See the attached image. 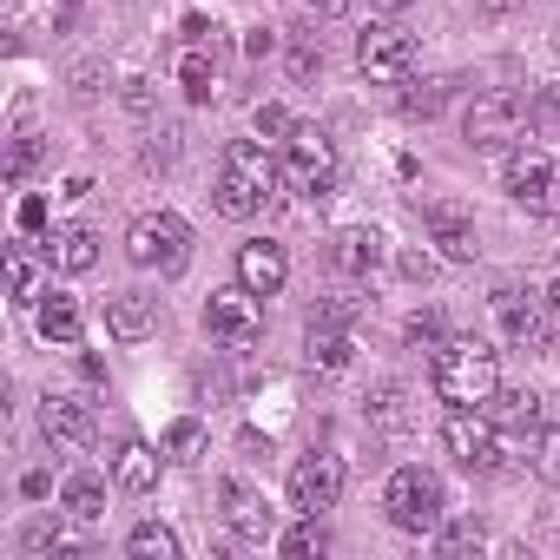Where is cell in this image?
Returning <instances> with one entry per match:
<instances>
[{
    "mask_svg": "<svg viewBox=\"0 0 560 560\" xmlns=\"http://www.w3.org/2000/svg\"><path fill=\"white\" fill-rule=\"evenodd\" d=\"M429 383H435V396L448 409H488L494 389H501V370H494V350L481 337H448L435 370H429Z\"/></svg>",
    "mask_w": 560,
    "mask_h": 560,
    "instance_id": "obj_1",
    "label": "cell"
},
{
    "mask_svg": "<svg viewBox=\"0 0 560 560\" xmlns=\"http://www.w3.org/2000/svg\"><path fill=\"white\" fill-rule=\"evenodd\" d=\"M126 257H132L139 270L178 277V270L191 264V224H185L178 211H145V218H132V231H126Z\"/></svg>",
    "mask_w": 560,
    "mask_h": 560,
    "instance_id": "obj_2",
    "label": "cell"
},
{
    "mask_svg": "<svg viewBox=\"0 0 560 560\" xmlns=\"http://www.w3.org/2000/svg\"><path fill=\"white\" fill-rule=\"evenodd\" d=\"M383 514L402 534H435L442 527V481L429 468H396L389 488H383Z\"/></svg>",
    "mask_w": 560,
    "mask_h": 560,
    "instance_id": "obj_3",
    "label": "cell"
},
{
    "mask_svg": "<svg viewBox=\"0 0 560 560\" xmlns=\"http://www.w3.org/2000/svg\"><path fill=\"white\" fill-rule=\"evenodd\" d=\"M284 185L304 191V198H330V185H337V145L317 126H298L284 139Z\"/></svg>",
    "mask_w": 560,
    "mask_h": 560,
    "instance_id": "obj_4",
    "label": "cell"
},
{
    "mask_svg": "<svg viewBox=\"0 0 560 560\" xmlns=\"http://www.w3.org/2000/svg\"><path fill=\"white\" fill-rule=\"evenodd\" d=\"M521 126H527V106H521L514 93H481V100L462 113V139H468L475 152H508V145L521 139Z\"/></svg>",
    "mask_w": 560,
    "mask_h": 560,
    "instance_id": "obj_5",
    "label": "cell"
},
{
    "mask_svg": "<svg viewBox=\"0 0 560 560\" xmlns=\"http://www.w3.org/2000/svg\"><path fill=\"white\" fill-rule=\"evenodd\" d=\"M508 198L527 205V211H553V205H560V165H553L540 145L508 152Z\"/></svg>",
    "mask_w": 560,
    "mask_h": 560,
    "instance_id": "obj_6",
    "label": "cell"
},
{
    "mask_svg": "<svg viewBox=\"0 0 560 560\" xmlns=\"http://www.w3.org/2000/svg\"><path fill=\"white\" fill-rule=\"evenodd\" d=\"M357 67H363L370 80L396 86V80H409V67H416V40H409L402 27H363V34H357Z\"/></svg>",
    "mask_w": 560,
    "mask_h": 560,
    "instance_id": "obj_7",
    "label": "cell"
},
{
    "mask_svg": "<svg viewBox=\"0 0 560 560\" xmlns=\"http://www.w3.org/2000/svg\"><path fill=\"white\" fill-rule=\"evenodd\" d=\"M442 448L462 462V468H494L501 462V448H494V416H481V409H455L448 422H442Z\"/></svg>",
    "mask_w": 560,
    "mask_h": 560,
    "instance_id": "obj_8",
    "label": "cell"
},
{
    "mask_svg": "<svg viewBox=\"0 0 560 560\" xmlns=\"http://www.w3.org/2000/svg\"><path fill=\"white\" fill-rule=\"evenodd\" d=\"M343 494V462L337 455H304L291 468V514H324Z\"/></svg>",
    "mask_w": 560,
    "mask_h": 560,
    "instance_id": "obj_9",
    "label": "cell"
},
{
    "mask_svg": "<svg viewBox=\"0 0 560 560\" xmlns=\"http://www.w3.org/2000/svg\"><path fill=\"white\" fill-rule=\"evenodd\" d=\"M205 330L211 337H224V343H257V330H264V311H257V291H218L211 304H205Z\"/></svg>",
    "mask_w": 560,
    "mask_h": 560,
    "instance_id": "obj_10",
    "label": "cell"
},
{
    "mask_svg": "<svg viewBox=\"0 0 560 560\" xmlns=\"http://www.w3.org/2000/svg\"><path fill=\"white\" fill-rule=\"evenodd\" d=\"M237 284L257 291V298H277V291H284V284H291V257H284V244H270V237L237 244Z\"/></svg>",
    "mask_w": 560,
    "mask_h": 560,
    "instance_id": "obj_11",
    "label": "cell"
},
{
    "mask_svg": "<svg viewBox=\"0 0 560 560\" xmlns=\"http://www.w3.org/2000/svg\"><path fill=\"white\" fill-rule=\"evenodd\" d=\"M218 501H224V527H231L237 540H250V547H264V540H270L277 514L264 508V494H257V488H244V481H218Z\"/></svg>",
    "mask_w": 560,
    "mask_h": 560,
    "instance_id": "obj_12",
    "label": "cell"
},
{
    "mask_svg": "<svg viewBox=\"0 0 560 560\" xmlns=\"http://www.w3.org/2000/svg\"><path fill=\"white\" fill-rule=\"evenodd\" d=\"M383 257H389V244H383V231H376V224H350V231H337V237H330V264H337L343 277H376V270H383Z\"/></svg>",
    "mask_w": 560,
    "mask_h": 560,
    "instance_id": "obj_13",
    "label": "cell"
},
{
    "mask_svg": "<svg viewBox=\"0 0 560 560\" xmlns=\"http://www.w3.org/2000/svg\"><path fill=\"white\" fill-rule=\"evenodd\" d=\"M106 330H113L119 343H145V337L159 330V298H145V291L106 298Z\"/></svg>",
    "mask_w": 560,
    "mask_h": 560,
    "instance_id": "obj_14",
    "label": "cell"
},
{
    "mask_svg": "<svg viewBox=\"0 0 560 560\" xmlns=\"http://www.w3.org/2000/svg\"><path fill=\"white\" fill-rule=\"evenodd\" d=\"M494 311H501V337H508L514 350H553V330H547V317H540L534 304H521L514 291H501Z\"/></svg>",
    "mask_w": 560,
    "mask_h": 560,
    "instance_id": "obj_15",
    "label": "cell"
},
{
    "mask_svg": "<svg viewBox=\"0 0 560 560\" xmlns=\"http://www.w3.org/2000/svg\"><path fill=\"white\" fill-rule=\"evenodd\" d=\"M165 448H152V442H126L119 455H113V481L126 488V494H152L159 488V475H165Z\"/></svg>",
    "mask_w": 560,
    "mask_h": 560,
    "instance_id": "obj_16",
    "label": "cell"
},
{
    "mask_svg": "<svg viewBox=\"0 0 560 560\" xmlns=\"http://www.w3.org/2000/svg\"><path fill=\"white\" fill-rule=\"evenodd\" d=\"M422 218H429V237L442 244V257H455V264H475L481 237H475V224H468V218H462L455 205H429Z\"/></svg>",
    "mask_w": 560,
    "mask_h": 560,
    "instance_id": "obj_17",
    "label": "cell"
},
{
    "mask_svg": "<svg viewBox=\"0 0 560 560\" xmlns=\"http://www.w3.org/2000/svg\"><path fill=\"white\" fill-rule=\"evenodd\" d=\"M47 264H54V270H67V277H80V270H93V264H100V237H93L86 224H60V231L47 237Z\"/></svg>",
    "mask_w": 560,
    "mask_h": 560,
    "instance_id": "obj_18",
    "label": "cell"
},
{
    "mask_svg": "<svg viewBox=\"0 0 560 560\" xmlns=\"http://www.w3.org/2000/svg\"><path fill=\"white\" fill-rule=\"evenodd\" d=\"M34 324H40V337H47V343H80V330H86L80 298H67V291H47V298L34 304Z\"/></svg>",
    "mask_w": 560,
    "mask_h": 560,
    "instance_id": "obj_19",
    "label": "cell"
},
{
    "mask_svg": "<svg viewBox=\"0 0 560 560\" xmlns=\"http://www.w3.org/2000/svg\"><path fill=\"white\" fill-rule=\"evenodd\" d=\"M224 172H237V178H250L257 191H270L277 178H284V165H277V159L264 152V139H231V145H224Z\"/></svg>",
    "mask_w": 560,
    "mask_h": 560,
    "instance_id": "obj_20",
    "label": "cell"
},
{
    "mask_svg": "<svg viewBox=\"0 0 560 560\" xmlns=\"http://www.w3.org/2000/svg\"><path fill=\"white\" fill-rule=\"evenodd\" d=\"M178 86H185V100H211V86H218V40H185Z\"/></svg>",
    "mask_w": 560,
    "mask_h": 560,
    "instance_id": "obj_21",
    "label": "cell"
},
{
    "mask_svg": "<svg viewBox=\"0 0 560 560\" xmlns=\"http://www.w3.org/2000/svg\"><path fill=\"white\" fill-rule=\"evenodd\" d=\"M40 429H47L54 442H86V435H93V409L73 402V396H47V402H40Z\"/></svg>",
    "mask_w": 560,
    "mask_h": 560,
    "instance_id": "obj_22",
    "label": "cell"
},
{
    "mask_svg": "<svg viewBox=\"0 0 560 560\" xmlns=\"http://www.w3.org/2000/svg\"><path fill=\"white\" fill-rule=\"evenodd\" d=\"M488 416H494V429L527 435V429H540V396H534V389H494Z\"/></svg>",
    "mask_w": 560,
    "mask_h": 560,
    "instance_id": "obj_23",
    "label": "cell"
},
{
    "mask_svg": "<svg viewBox=\"0 0 560 560\" xmlns=\"http://www.w3.org/2000/svg\"><path fill=\"white\" fill-rule=\"evenodd\" d=\"M357 343H350V324H311V363L317 370H350Z\"/></svg>",
    "mask_w": 560,
    "mask_h": 560,
    "instance_id": "obj_24",
    "label": "cell"
},
{
    "mask_svg": "<svg viewBox=\"0 0 560 560\" xmlns=\"http://www.w3.org/2000/svg\"><path fill=\"white\" fill-rule=\"evenodd\" d=\"M60 508H67V521H100L106 514V488L93 481V475H67V488H60Z\"/></svg>",
    "mask_w": 560,
    "mask_h": 560,
    "instance_id": "obj_25",
    "label": "cell"
},
{
    "mask_svg": "<svg viewBox=\"0 0 560 560\" xmlns=\"http://www.w3.org/2000/svg\"><path fill=\"white\" fill-rule=\"evenodd\" d=\"M264 198H270V191H257V185H250V178H237V172H224V178H218V211H224V218H237V224H244V218H257V211H264Z\"/></svg>",
    "mask_w": 560,
    "mask_h": 560,
    "instance_id": "obj_26",
    "label": "cell"
},
{
    "mask_svg": "<svg viewBox=\"0 0 560 560\" xmlns=\"http://www.w3.org/2000/svg\"><path fill=\"white\" fill-rule=\"evenodd\" d=\"M126 553H132V560H178V534H172L165 521H139V527L126 534Z\"/></svg>",
    "mask_w": 560,
    "mask_h": 560,
    "instance_id": "obj_27",
    "label": "cell"
},
{
    "mask_svg": "<svg viewBox=\"0 0 560 560\" xmlns=\"http://www.w3.org/2000/svg\"><path fill=\"white\" fill-rule=\"evenodd\" d=\"M277 553H291V560H304V553H330V527H324V514H298L291 534H277Z\"/></svg>",
    "mask_w": 560,
    "mask_h": 560,
    "instance_id": "obj_28",
    "label": "cell"
},
{
    "mask_svg": "<svg viewBox=\"0 0 560 560\" xmlns=\"http://www.w3.org/2000/svg\"><path fill=\"white\" fill-rule=\"evenodd\" d=\"M8 284H14V304H40L47 298L40 291V264H34L27 244H8Z\"/></svg>",
    "mask_w": 560,
    "mask_h": 560,
    "instance_id": "obj_29",
    "label": "cell"
},
{
    "mask_svg": "<svg viewBox=\"0 0 560 560\" xmlns=\"http://www.w3.org/2000/svg\"><path fill=\"white\" fill-rule=\"evenodd\" d=\"M159 448H165L172 462H198V455H205V422H198V416H178Z\"/></svg>",
    "mask_w": 560,
    "mask_h": 560,
    "instance_id": "obj_30",
    "label": "cell"
},
{
    "mask_svg": "<svg viewBox=\"0 0 560 560\" xmlns=\"http://www.w3.org/2000/svg\"><path fill=\"white\" fill-rule=\"evenodd\" d=\"M527 126H534L540 139H560V80H553V86H534V100H527Z\"/></svg>",
    "mask_w": 560,
    "mask_h": 560,
    "instance_id": "obj_31",
    "label": "cell"
},
{
    "mask_svg": "<svg viewBox=\"0 0 560 560\" xmlns=\"http://www.w3.org/2000/svg\"><path fill=\"white\" fill-rule=\"evenodd\" d=\"M442 106H448V80H429V86L402 93V113H416V119H429V113H442Z\"/></svg>",
    "mask_w": 560,
    "mask_h": 560,
    "instance_id": "obj_32",
    "label": "cell"
},
{
    "mask_svg": "<svg viewBox=\"0 0 560 560\" xmlns=\"http://www.w3.org/2000/svg\"><path fill=\"white\" fill-rule=\"evenodd\" d=\"M402 337H409L416 350H429V357H442V343H448V337H442V317H435V311L409 317V330H402Z\"/></svg>",
    "mask_w": 560,
    "mask_h": 560,
    "instance_id": "obj_33",
    "label": "cell"
},
{
    "mask_svg": "<svg viewBox=\"0 0 560 560\" xmlns=\"http://www.w3.org/2000/svg\"><path fill=\"white\" fill-rule=\"evenodd\" d=\"M27 553H73V540H67L60 521H34L27 527Z\"/></svg>",
    "mask_w": 560,
    "mask_h": 560,
    "instance_id": "obj_34",
    "label": "cell"
},
{
    "mask_svg": "<svg viewBox=\"0 0 560 560\" xmlns=\"http://www.w3.org/2000/svg\"><path fill=\"white\" fill-rule=\"evenodd\" d=\"M250 126H257V139H291V132H298V119H291L284 106H257Z\"/></svg>",
    "mask_w": 560,
    "mask_h": 560,
    "instance_id": "obj_35",
    "label": "cell"
},
{
    "mask_svg": "<svg viewBox=\"0 0 560 560\" xmlns=\"http://www.w3.org/2000/svg\"><path fill=\"white\" fill-rule=\"evenodd\" d=\"M534 468H540V481H560V429H540V442H534Z\"/></svg>",
    "mask_w": 560,
    "mask_h": 560,
    "instance_id": "obj_36",
    "label": "cell"
},
{
    "mask_svg": "<svg viewBox=\"0 0 560 560\" xmlns=\"http://www.w3.org/2000/svg\"><path fill=\"white\" fill-rule=\"evenodd\" d=\"M481 540H488V534H481V521H455V527L442 534V553L455 560V553H468V547H481Z\"/></svg>",
    "mask_w": 560,
    "mask_h": 560,
    "instance_id": "obj_37",
    "label": "cell"
},
{
    "mask_svg": "<svg viewBox=\"0 0 560 560\" xmlns=\"http://www.w3.org/2000/svg\"><path fill=\"white\" fill-rule=\"evenodd\" d=\"M376 416H383L389 429H402V422H409V409H402V389H396V383H383V389H376Z\"/></svg>",
    "mask_w": 560,
    "mask_h": 560,
    "instance_id": "obj_38",
    "label": "cell"
},
{
    "mask_svg": "<svg viewBox=\"0 0 560 560\" xmlns=\"http://www.w3.org/2000/svg\"><path fill=\"white\" fill-rule=\"evenodd\" d=\"M34 159H40V139L27 132V139L14 145V159H8V172H14V178H27V165H34Z\"/></svg>",
    "mask_w": 560,
    "mask_h": 560,
    "instance_id": "obj_39",
    "label": "cell"
},
{
    "mask_svg": "<svg viewBox=\"0 0 560 560\" xmlns=\"http://www.w3.org/2000/svg\"><path fill=\"white\" fill-rule=\"evenodd\" d=\"M21 231H47V198H21Z\"/></svg>",
    "mask_w": 560,
    "mask_h": 560,
    "instance_id": "obj_40",
    "label": "cell"
},
{
    "mask_svg": "<svg viewBox=\"0 0 560 560\" xmlns=\"http://www.w3.org/2000/svg\"><path fill=\"white\" fill-rule=\"evenodd\" d=\"M402 277H416V284H429V277H435V257H429V250H409V257H402Z\"/></svg>",
    "mask_w": 560,
    "mask_h": 560,
    "instance_id": "obj_41",
    "label": "cell"
},
{
    "mask_svg": "<svg viewBox=\"0 0 560 560\" xmlns=\"http://www.w3.org/2000/svg\"><path fill=\"white\" fill-rule=\"evenodd\" d=\"M291 73H298V80H311V73H324V54H311V47H298V54H291Z\"/></svg>",
    "mask_w": 560,
    "mask_h": 560,
    "instance_id": "obj_42",
    "label": "cell"
},
{
    "mask_svg": "<svg viewBox=\"0 0 560 560\" xmlns=\"http://www.w3.org/2000/svg\"><path fill=\"white\" fill-rule=\"evenodd\" d=\"M237 448H244V455H270V435H257V429H244V435H237Z\"/></svg>",
    "mask_w": 560,
    "mask_h": 560,
    "instance_id": "obj_43",
    "label": "cell"
},
{
    "mask_svg": "<svg viewBox=\"0 0 560 560\" xmlns=\"http://www.w3.org/2000/svg\"><path fill=\"white\" fill-rule=\"evenodd\" d=\"M270 47H277V40H270V34H264V27H257V34H250V40H244V54H250V60H264V54H270Z\"/></svg>",
    "mask_w": 560,
    "mask_h": 560,
    "instance_id": "obj_44",
    "label": "cell"
},
{
    "mask_svg": "<svg viewBox=\"0 0 560 560\" xmlns=\"http://www.w3.org/2000/svg\"><path fill=\"white\" fill-rule=\"evenodd\" d=\"M298 8H317V14H343L350 0H298Z\"/></svg>",
    "mask_w": 560,
    "mask_h": 560,
    "instance_id": "obj_45",
    "label": "cell"
},
{
    "mask_svg": "<svg viewBox=\"0 0 560 560\" xmlns=\"http://www.w3.org/2000/svg\"><path fill=\"white\" fill-rule=\"evenodd\" d=\"M370 8H383V14H402V8H409V0H370Z\"/></svg>",
    "mask_w": 560,
    "mask_h": 560,
    "instance_id": "obj_46",
    "label": "cell"
},
{
    "mask_svg": "<svg viewBox=\"0 0 560 560\" xmlns=\"http://www.w3.org/2000/svg\"><path fill=\"white\" fill-rule=\"evenodd\" d=\"M547 311H553V317H560V277H553V291H547Z\"/></svg>",
    "mask_w": 560,
    "mask_h": 560,
    "instance_id": "obj_47",
    "label": "cell"
}]
</instances>
